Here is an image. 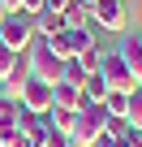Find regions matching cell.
<instances>
[{"mask_svg": "<svg viewBox=\"0 0 142 147\" xmlns=\"http://www.w3.org/2000/svg\"><path fill=\"white\" fill-rule=\"evenodd\" d=\"M103 130H108V108L86 100V104L73 113V130H69V138H73L78 147H95V143L103 138Z\"/></svg>", "mask_w": 142, "mask_h": 147, "instance_id": "cell-1", "label": "cell"}, {"mask_svg": "<svg viewBox=\"0 0 142 147\" xmlns=\"http://www.w3.org/2000/svg\"><path fill=\"white\" fill-rule=\"evenodd\" d=\"M26 65H30V74H35V78H43V82H60V74H65V61L43 43V39H35L30 48H26Z\"/></svg>", "mask_w": 142, "mask_h": 147, "instance_id": "cell-2", "label": "cell"}, {"mask_svg": "<svg viewBox=\"0 0 142 147\" xmlns=\"http://www.w3.org/2000/svg\"><path fill=\"white\" fill-rule=\"evenodd\" d=\"M43 43H47L60 61H73V56H82V52L95 43V30H91V26H65L56 39H43Z\"/></svg>", "mask_w": 142, "mask_h": 147, "instance_id": "cell-3", "label": "cell"}, {"mask_svg": "<svg viewBox=\"0 0 142 147\" xmlns=\"http://www.w3.org/2000/svg\"><path fill=\"white\" fill-rule=\"evenodd\" d=\"M13 100L26 108V113H52V82L35 78V74H26V82L13 87Z\"/></svg>", "mask_w": 142, "mask_h": 147, "instance_id": "cell-4", "label": "cell"}, {"mask_svg": "<svg viewBox=\"0 0 142 147\" xmlns=\"http://www.w3.org/2000/svg\"><path fill=\"white\" fill-rule=\"evenodd\" d=\"M99 74H103V82H108V91H125V95H133L142 82L129 74V65L121 61V52H103V65H99Z\"/></svg>", "mask_w": 142, "mask_h": 147, "instance_id": "cell-5", "label": "cell"}, {"mask_svg": "<svg viewBox=\"0 0 142 147\" xmlns=\"http://www.w3.org/2000/svg\"><path fill=\"white\" fill-rule=\"evenodd\" d=\"M0 43L13 48V52H26V48L35 43V22H30L26 13H9L5 22H0Z\"/></svg>", "mask_w": 142, "mask_h": 147, "instance_id": "cell-6", "label": "cell"}, {"mask_svg": "<svg viewBox=\"0 0 142 147\" xmlns=\"http://www.w3.org/2000/svg\"><path fill=\"white\" fill-rule=\"evenodd\" d=\"M125 30V0H95L91 5V30Z\"/></svg>", "mask_w": 142, "mask_h": 147, "instance_id": "cell-7", "label": "cell"}, {"mask_svg": "<svg viewBox=\"0 0 142 147\" xmlns=\"http://www.w3.org/2000/svg\"><path fill=\"white\" fill-rule=\"evenodd\" d=\"M17 130L26 134V147H43V143H47V134H52V125H47V113H22Z\"/></svg>", "mask_w": 142, "mask_h": 147, "instance_id": "cell-8", "label": "cell"}, {"mask_svg": "<svg viewBox=\"0 0 142 147\" xmlns=\"http://www.w3.org/2000/svg\"><path fill=\"white\" fill-rule=\"evenodd\" d=\"M82 104H86L82 87H69V82H56V87H52V108H65V113H78Z\"/></svg>", "mask_w": 142, "mask_h": 147, "instance_id": "cell-9", "label": "cell"}, {"mask_svg": "<svg viewBox=\"0 0 142 147\" xmlns=\"http://www.w3.org/2000/svg\"><path fill=\"white\" fill-rule=\"evenodd\" d=\"M35 22V39H56L60 30H65V18L56 13V9H43L39 18H30Z\"/></svg>", "mask_w": 142, "mask_h": 147, "instance_id": "cell-10", "label": "cell"}, {"mask_svg": "<svg viewBox=\"0 0 142 147\" xmlns=\"http://www.w3.org/2000/svg\"><path fill=\"white\" fill-rule=\"evenodd\" d=\"M116 52H121V61L129 65V74H133V78L142 82V39H125Z\"/></svg>", "mask_w": 142, "mask_h": 147, "instance_id": "cell-11", "label": "cell"}, {"mask_svg": "<svg viewBox=\"0 0 142 147\" xmlns=\"http://www.w3.org/2000/svg\"><path fill=\"white\" fill-rule=\"evenodd\" d=\"M82 95H86L91 104H103V100H108V82H103V74H99V69L82 82Z\"/></svg>", "mask_w": 142, "mask_h": 147, "instance_id": "cell-12", "label": "cell"}, {"mask_svg": "<svg viewBox=\"0 0 142 147\" xmlns=\"http://www.w3.org/2000/svg\"><path fill=\"white\" fill-rule=\"evenodd\" d=\"M17 65H22V52H13V48H5V43H0V78H13V74H17Z\"/></svg>", "mask_w": 142, "mask_h": 147, "instance_id": "cell-13", "label": "cell"}, {"mask_svg": "<svg viewBox=\"0 0 142 147\" xmlns=\"http://www.w3.org/2000/svg\"><path fill=\"white\" fill-rule=\"evenodd\" d=\"M22 113H26V108H22L13 95H5V100H0V125H17V121H22Z\"/></svg>", "mask_w": 142, "mask_h": 147, "instance_id": "cell-14", "label": "cell"}, {"mask_svg": "<svg viewBox=\"0 0 142 147\" xmlns=\"http://www.w3.org/2000/svg\"><path fill=\"white\" fill-rule=\"evenodd\" d=\"M125 121H129V130H138L142 134V87L129 95V108H125Z\"/></svg>", "mask_w": 142, "mask_h": 147, "instance_id": "cell-15", "label": "cell"}, {"mask_svg": "<svg viewBox=\"0 0 142 147\" xmlns=\"http://www.w3.org/2000/svg\"><path fill=\"white\" fill-rule=\"evenodd\" d=\"M86 78H91V74L78 65V56H73V61H65V74H60V82H69V87H82Z\"/></svg>", "mask_w": 142, "mask_h": 147, "instance_id": "cell-16", "label": "cell"}, {"mask_svg": "<svg viewBox=\"0 0 142 147\" xmlns=\"http://www.w3.org/2000/svg\"><path fill=\"white\" fill-rule=\"evenodd\" d=\"M60 18H65V26H91V13H86V5H78V0H73Z\"/></svg>", "mask_w": 142, "mask_h": 147, "instance_id": "cell-17", "label": "cell"}, {"mask_svg": "<svg viewBox=\"0 0 142 147\" xmlns=\"http://www.w3.org/2000/svg\"><path fill=\"white\" fill-rule=\"evenodd\" d=\"M78 65H82V69H86V74H95V69H99V65H103V48H99V43H91V48H86V52H82V56H78Z\"/></svg>", "mask_w": 142, "mask_h": 147, "instance_id": "cell-18", "label": "cell"}, {"mask_svg": "<svg viewBox=\"0 0 142 147\" xmlns=\"http://www.w3.org/2000/svg\"><path fill=\"white\" fill-rule=\"evenodd\" d=\"M103 108H108V117H125V108H129V95H125V91H108Z\"/></svg>", "mask_w": 142, "mask_h": 147, "instance_id": "cell-19", "label": "cell"}, {"mask_svg": "<svg viewBox=\"0 0 142 147\" xmlns=\"http://www.w3.org/2000/svg\"><path fill=\"white\" fill-rule=\"evenodd\" d=\"M47 125H52V130H60V134H69V130H73V113L52 108V113H47Z\"/></svg>", "mask_w": 142, "mask_h": 147, "instance_id": "cell-20", "label": "cell"}, {"mask_svg": "<svg viewBox=\"0 0 142 147\" xmlns=\"http://www.w3.org/2000/svg\"><path fill=\"white\" fill-rule=\"evenodd\" d=\"M43 147H78V143H73V138H69V134H60V130H52Z\"/></svg>", "mask_w": 142, "mask_h": 147, "instance_id": "cell-21", "label": "cell"}, {"mask_svg": "<svg viewBox=\"0 0 142 147\" xmlns=\"http://www.w3.org/2000/svg\"><path fill=\"white\" fill-rule=\"evenodd\" d=\"M43 9H47V0H22V13L26 18H39Z\"/></svg>", "mask_w": 142, "mask_h": 147, "instance_id": "cell-22", "label": "cell"}, {"mask_svg": "<svg viewBox=\"0 0 142 147\" xmlns=\"http://www.w3.org/2000/svg\"><path fill=\"white\" fill-rule=\"evenodd\" d=\"M5 147H26V134H22V130H13V134L5 138Z\"/></svg>", "mask_w": 142, "mask_h": 147, "instance_id": "cell-23", "label": "cell"}, {"mask_svg": "<svg viewBox=\"0 0 142 147\" xmlns=\"http://www.w3.org/2000/svg\"><path fill=\"white\" fill-rule=\"evenodd\" d=\"M69 5H73V0H47V9H56V13H65Z\"/></svg>", "mask_w": 142, "mask_h": 147, "instance_id": "cell-24", "label": "cell"}, {"mask_svg": "<svg viewBox=\"0 0 142 147\" xmlns=\"http://www.w3.org/2000/svg\"><path fill=\"white\" fill-rule=\"evenodd\" d=\"M0 5H5L9 13H22V0H0Z\"/></svg>", "mask_w": 142, "mask_h": 147, "instance_id": "cell-25", "label": "cell"}, {"mask_svg": "<svg viewBox=\"0 0 142 147\" xmlns=\"http://www.w3.org/2000/svg\"><path fill=\"white\" fill-rule=\"evenodd\" d=\"M5 95H13V91H9V82H5V78H0V100H5Z\"/></svg>", "mask_w": 142, "mask_h": 147, "instance_id": "cell-26", "label": "cell"}, {"mask_svg": "<svg viewBox=\"0 0 142 147\" xmlns=\"http://www.w3.org/2000/svg\"><path fill=\"white\" fill-rule=\"evenodd\" d=\"M5 18H9V9H5V5H0V22H5Z\"/></svg>", "mask_w": 142, "mask_h": 147, "instance_id": "cell-27", "label": "cell"}, {"mask_svg": "<svg viewBox=\"0 0 142 147\" xmlns=\"http://www.w3.org/2000/svg\"><path fill=\"white\" fill-rule=\"evenodd\" d=\"M78 5H86V13H91V5H95V0H78Z\"/></svg>", "mask_w": 142, "mask_h": 147, "instance_id": "cell-28", "label": "cell"}, {"mask_svg": "<svg viewBox=\"0 0 142 147\" xmlns=\"http://www.w3.org/2000/svg\"><path fill=\"white\" fill-rule=\"evenodd\" d=\"M95 147H108V143H103V138H99V143H95Z\"/></svg>", "mask_w": 142, "mask_h": 147, "instance_id": "cell-29", "label": "cell"}, {"mask_svg": "<svg viewBox=\"0 0 142 147\" xmlns=\"http://www.w3.org/2000/svg\"><path fill=\"white\" fill-rule=\"evenodd\" d=\"M125 5H129V0H125Z\"/></svg>", "mask_w": 142, "mask_h": 147, "instance_id": "cell-30", "label": "cell"}]
</instances>
